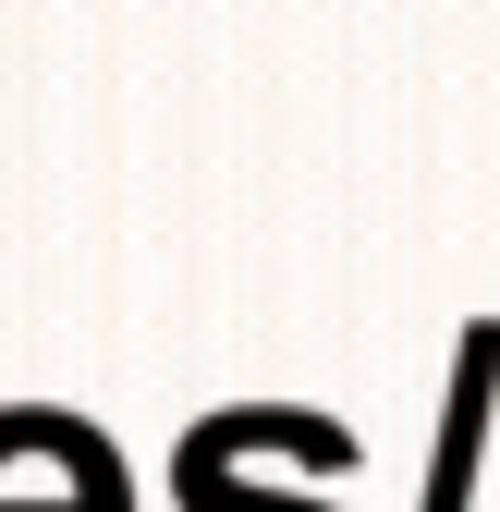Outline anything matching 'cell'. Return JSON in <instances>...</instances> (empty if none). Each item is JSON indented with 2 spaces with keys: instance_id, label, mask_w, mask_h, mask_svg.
<instances>
[{
  "instance_id": "cell-1",
  "label": "cell",
  "mask_w": 500,
  "mask_h": 512,
  "mask_svg": "<svg viewBox=\"0 0 500 512\" xmlns=\"http://www.w3.org/2000/svg\"><path fill=\"white\" fill-rule=\"evenodd\" d=\"M452 403H440V464H427V512H464L476 500V439H488V391H500V317H476V330L452 342Z\"/></svg>"
},
{
  "instance_id": "cell-2",
  "label": "cell",
  "mask_w": 500,
  "mask_h": 512,
  "mask_svg": "<svg viewBox=\"0 0 500 512\" xmlns=\"http://www.w3.org/2000/svg\"><path fill=\"white\" fill-rule=\"evenodd\" d=\"M171 500H183V512H318V500H281V488L244 476V452L220 439V415L183 427V452H171Z\"/></svg>"
}]
</instances>
